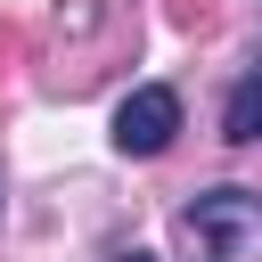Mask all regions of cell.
Instances as JSON below:
<instances>
[{
	"label": "cell",
	"mask_w": 262,
	"mask_h": 262,
	"mask_svg": "<svg viewBox=\"0 0 262 262\" xmlns=\"http://www.w3.org/2000/svg\"><path fill=\"white\" fill-rule=\"evenodd\" d=\"M180 229H188V246L205 262H237V246L262 237V196L254 188H205V196H188Z\"/></svg>",
	"instance_id": "cell-1"
},
{
	"label": "cell",
	"mask_w": 262,
	"mask_h": 262,
	"mask_svg": "<svg viewBox=\"0 0 262 262\" xmlns=\"http://www.w3.org/2000/svg\"><path fill=\"white\" fill-rule=\"evenodd\" d=\"M172 139H180V90L139 82V90L115 106V147H123V156H164Z\"/></svg>",
	"instance_id": "cell-2"
},
{
	"label": "cell",
	"mask_w": 262,
	"mask_h": 262,
	"mask_svg": "<svg viewBox=\"0 0 262 262\" xmlns=\"http://www.w3.org/2000/svg\"><path fill=\"white\" fill-rule=\"evenodd\" d=\"M221 139H229V147H254V139H262V66L229 82V98H221Z\"/></svg>",
	"instance_id": "cell-3"
},
{
	"label": "cell",
	"mask_w": 262,
	"mask_h": 262,
	"mask_svg": "<svg viewBox=\"0 0 262 262\" xmlns=\"http://www.w3.org/2000/svg\"><path fill=\"white\" fill-rule=\"evenodd\" d=\"M115 262H156V254H147V246H123V254H115Z\"/></svg>",
	"instance_id": "cell-4"
},
{
	"label": "cell",
	"mask_w": 262,
	"mask_h": 262,
	"mask_svg": "<svg viewBox=\"0 0 262 262\" xmlns=\"http://www.w3.org/2000/svg\"><path fill=\"white\" fill-rule=\"evenodd\" d=\"M254 66H262V57H254Z\"/></svg>",
	"instance_id": "cell-5"
}]
</instances>
